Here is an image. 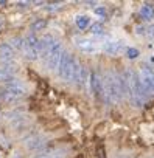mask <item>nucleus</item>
<instances>
[{
	"label": "nucleus",
	"mask_w": 154,
	"mask_h": 158,
	"mask_svg": "<svg viewBox=\"0 0 154 158\" xmlns=\"http://www.w3.org/2000/svg\"><path fill=\"white\" fill-rule=\"evenodd\" d=\"M104 81V93L108 96V99H111L112 102H118L121 101L123 95H125V79L120 74H115L114 71H108L103 77Z\"/></svg>",
	"instance_id": "obj_1"
},
{
	"label": "nucleus",
	"mask_w": 154,
	"mask_h": 158,
	"mask_svg": "<svg viewBox=\"0 0 154 158\" xmlns=\"http://www.w3.org/2000/svg\"><path fill=\"white\" fill-rule=\"evenodd\" d=\"M80 64L76 60L70 53L64 51L62 56H61V60H59V65H58V74L62 81L65 82H73V76L78 70Z\"/></svg>",
	"instance_id": "obj_2"
},
{
	"label": "nucleus",
	"mask_w": 154,
	"mask_h": 158,
	"mask_svg": "<svg viewBox=\"0 0 154 158\" xmlns=\"http://www.w3.org/2000/svg\"><path fill=\"white\" fill-rule=\"evenodd\" d=\"M24 50H25V56L30 60H36L39 57V39L36 37V34L30 33L25 39H24Z\"/></svg>",
	"instance_id": "obj_3"
},
{
	"label": "nucleus",
	"mask_w": 154,
	"mask_h": 158,
	"mask_svg": "<svg viewBox=\"0 0 154 158\" xmlns=\"http://www.w3.org/2000/svg\"><path fill=\"white\" fill-rule=\"evenodd\" d=\"M62 53H64V50H62L61 42H55V44L51 45V48L48 50V53H47L45 59H44V62L47 64L48 70H55V68H58Z\"/></svg>",
	"instance_id": "obj_4"
},
{
	"label": "nucleus",
	"mask_w": 154,
	"mask_h": 158,
	"mask_svg": "<svg viewBox=\"0 0 154 158\" xmlns=\"http://www.w3.org/2000/svg\"><path fill=\"white\" fill-rule=\"evenodd\" d=\"M89 85H90V92L97 98H101L104 95V81L98 71H89Z\"/></svg>",
	"instance_id": "obj_5"
},
{
	"label": "nucleus",
	"mask_w": 154,
	"mask_h": 158,
	"mask_svg": "<svg viewBox=\"0 0 154 158\" xmlns=\"http://www.w3.org/2000/svg\"><path fill=\"white\" fill-rule=\"evenodd\" d=\"M139 77H140V81H142L143 89H145L149 95H152V93H154V70H152L151 67L145 65V67L140 68Z\"/></svg>",
	"instance_id": "obj_6"
},
{
	"label": "nucleus",
	"mask_w": 154,
	"mask_h": 158,
	"mask_svg": "<svg viewBox=\"0 0 154 158\" xmlns=\"http://www.w3.org/2000/svg\"><path fill=\"white\" fill-rule=\"evenodd\" d=\"M8 93H11L14 98H22L24 95H25V87L20 84V82H17L16 79H13V81H10V82H7L5 84V87H3Z\"/></svg>",
	"instance_id": "obj_7"
},
{
	"label": "nucleus",
	"mask_w": 154,
	"mask_h": 158,
	"mask_svg": "<svg viewBox=\"0 0 154 158\" xmlns=\"http://www.w3.org/2000/svg\"><path fill=\"white\" fill-rule=\"evenodd\" d=\"M75 44H76V47H78L83 53L90 54V53H95V51H97V44H95L94 40H90V39L76 37V39H75Z\"/></svg>",
	"instance_id": "obj_8"
},
{
	"label": "nucleus",
	"mask_w": 154,
	"mask_h": 158,
	"mask_svg": "<svg viewBox=\"0 0 154 158\" xmlns=\"http://www.w3.org/2000/svg\"><path fill=\"white\" fill-rule=\"evenodd\" d=\"M53 44H55V40L50 34H45L42 39H39V56L42 59H45V56H47V53H48V50L51 48Z\"/></svg>",
	"instance_id": "obj_9"
},
{
	"label": "nucleus",
	"mask_w": 154,
	"mask_h": 158,
	"mask_svg": "<svg viewBox=\"0 0 154 158\" xmlns=\"http://www.w3.org/2000/svg\"><path fill=\"white\" fill-rule=\"evenodd\" d=\"M13 59H14V48L10 44H2L0 45V60L3 64H8L13 62Z\"/></svg>",
	"instance_id": "obj_10"
},
{
	"label": "nucleus",
	"mask_w": 154,
	"mask_h": 158,
	"mask_svg": "<svg viewBox=\"0 0 154 158\" xmlns=\"http://www.w3.org/2000/svg\"><path fill=\"white\" fill-rule=\"evenodd\" d=\"M103 51L111 54V56H117L123 51V44L120 42H114V40H108L103 44Z\"/></svg>",
	"instance_id": "obj_11"
},
{
	"label": "nucleus",
	"mask_w": 154,
	"mask_h": 158,
	"mask_svg": "<svg viewBox=\"0 0 154 158\" xmlns=\"http://www.w3.org/2000/svg\"><path fill=\"white\" fill-rule=\"evenodd\" d=\"M140 16H142V19H145V20L154 19V5H151V3H143L142 8H140Z\"/></svg>",
	"instance_id": "obj_12"
},
{
	"label": "nucleus",
	"mask_w": 154,
	"mask_h": 158,
	"mask_svg": "<svg viewBox=\"0 0 154 158\" xmlns=\"http://www.w3.org/2000/svg\"><path fill=\"white\" fill-rule=\"evenodd\" d=\"M75 23H76V27H78L80 30H86L90 25V19L87 16H76Z\"/></svg>",
	"instance_id": "obj_13"
},
{
	"label": "nucleus",
	"mask_w": 154,
	"mask_h": 158,
	"mask_svg": "<svg viewBox=\"0 0 154 158\" xmlns=\"http://www.w3.org/2000/svg\"><path fill=\"white\" fill-rule=\"evenodd\" d=\"M42 146H44V139H42L41 136H33V138L28 139V143H27V147L31 149V150L39 149V147H42Z\"/></svg>",
	"instance_id": "obj_14"
},
{
	"label": "nucleus",
	"mask_w": 154,
	"mask_h": 158,
	"mask_svg": "<svg viewBox=\"0 0 154 158\" xmlns=\"http://www.w3.org/2000/svg\"><path fill=\"white\" fill-rule=\"evenodd\" d=\"M45 25H47V22H45L44 19H37V20H34V22L31 23V30H33V31H41V30L45 28Z\"/></svg>",
	"instance_id": "obj_15"
},
{
	"label": "nucleus",
	"mask_w": 154,
	"mask_h": 158,
	"mask_svg": "<svg viewBox=\"0 0 154 158\" xmlns=\"http://www.w3.org/2000/svg\"><path fill=\"white\" fill-rule=\"evenodd\" d=\"M90 33L95 34V36H100V34L104 33V28H103V25L100 22H97V23H92L90 25Z\"/></svg>",
	"instance_id": "obj_16"
},
{
	"label": "nucleus",
	"mask_w": 154,
	"mask_h": 158,
	"mask_svg": "<svg viewBox=\"0 0 154 158\" xmlns=\"http://www.w3.org/2000/svg\"><path fill=\"white\" fill-rule=\"evenodd\" d=\"M0 98H2L3 101H7V102H14V101H17V98H14L11 93H8L5 89H2L0 90Z\"/></svg>",
	"instance_id": "obj_17"
},
{
	"label": "nucleus",
	"mask_w": 154,
	"mask_h": 158,
	"mask_svg": "<svg viewBox=\"0 0 154 158\" xmlns=\"http://www.w3.org/2000/svg\"><path fill=\"white\" fill-rule=\"evenodd\" d=\"M10 45H11L13 48H16V50H24V39H22V37H14Z\"/></svg>",
	"instance_id": "obj_18"
},
{
	"label": "nucleus",
	"mask_w": 154,
	"mask_h": 158,
	"mask_svg": "<svg viewBox=\"0 0 154 158\" xmlns=\"http://www.w3.org/2000/svg\"><path fill=\"white\" fill-rule=\"evenodd\" d=\"M0 81H2V82H10V81H13V74H10V73L5 71L3 68H0Z\"/></svg>",
	"instance_id": "obj_19"
},
{
	"label": "nucleus",
	"mask_w": 154,
	"mask_h": 158,
	"mask_svg": "<svg viewBox=\"0 0 154 158\" xmlns=\"http://www.w3.org/2000/svg\"><path fill=\"white\" fill-rule=\"evenodd\" d=\"M139 56V50L137 48H128L126 50V57L128 59H135Z\"/></svg>",
	"instance_id": "obj_20"
},
{
	"label": "nucleus",
	"mask_w": 154,
	"mask_h": 158,
	"mask_svg": "<svg viewBox=\"0 0 154 158\" xmlns=\"http://www.w3.org/2000/svg\"><path fill=\"white\" fill-rule=\"evenodd\" d=\"M95 14L100 16V17H104V16H106V8H104V6H98V8H95Z\"/></svg>",
	"instance_id": "obj_21"
},
{
	"label": "nucleus",
	"mask_w": 154,
	"mask_h": 158,
	"mask_svg": "<svg viewBox=\"0 0 154 158\" xmlns=\"http://www.w3.org/2000/svg\"><path fill=\"white\" fill-rule=\"evenodd\" d=\"M59 8H61V3H50V5L47 6L48 11H55V10H59Z\"/></svg>",
	"instance_id": "obj_22"
},
{
	"label": "nucleus",
	"mask_w": 154,
	"mask_h": 158,
	"mask_svg": "<svg viewBox=\"0 0 154 158\" xmlns=\"http://www.w3.org/2000/svg\"><path fill=\"white\" fill-rule=\"evenodd\" d=\"M148 30H149V33H148V37H152V36H154V27H149Z\"/></svg>",
	"instance_id": "obj_23"
},
{
	"label": "nucleus",
	"mask_w": 154,
	"mask_h": 158,
	"mask_svg": "<svg viewBox=\"0 0 154 158\" xmlns=\"http://www.w3.org/2000/svg\"><path fill=\"white\" fill-rule=\"evenodd\" d=\"M137 34H145V28H143V27H142V28L137 27Z\"/></svg>",
	"instance_id": "obj_24"
},
{
	"label": "nucleus",
	"mask_w": 154,
	"mask_h": 158,
	"mask_svg": "<svg viewBox=\"0 0 154 158\" xmlns=\"http://www.w3.org/2000/svg\"><path fill=\"white\" fill-rule=\"evenodd\" d=\"M17 5H19V6H22V8H25V6H28L30 3H28V2H19Z\"/></svg>",
	"instance_id": "obj_25"
},
{
	"label": "nucleus",
	"mask_w": 154,
	"mask_h": 158,
	"mask_svg": "<svg viewBox=\"0 0 154 158\" xmlns=\"http://www.w3.org/2000/svg\"><path fill=\"white\" fill-rule=\"evenodd\" d=\"M44 158H62V156H58V155H55V156H44Z\"/></svg>",
	"instance_id": "obj_26"
},
{
	"label": "nucleus",
	"mask_w": 154,
	"mask_h": 158,
	"mask_svg": "<svg viewBox=\"0 0 154 158\" xmlns=\"http://www.w3.org/2000/svg\"><path fill=\"white\" fill-rule=\"evenodd\" d=\"M2 25H3V19L0 17V28H2Z\"/></svg>",
	"instance_id": "obj_27"
}]
</instances>
